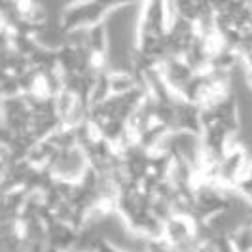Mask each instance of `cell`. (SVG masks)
Listing matches in <instances>:
<instances>
[{
  "mask_svg": "<svg viewBox=\"0 0 252 252\" xmlns=\"http://www.w3.org/2000/svg\"><path fill=\"white\" fill-rule=\"evenodd\" d=\"M177 122L175 131H189L203 135V118H201V104L193 101H188L184 97H177Z\"/></svg>",
  "mask_w": 252,
  "mask_h": 252,
  "instance_id": "obj_1",
  "label": "cell"
},
{
  "mask_svg": "<svg viewBox=\"0 0 252 252\" xmlns=\"http://www.w3.org/2000/svg\"><path fill=\"white\" fill-rule=\"evenodd\" d=\"M197 235V222L186 215H173L169 220H165L163 239L169 245H177L186 239H191Z\"/></svg>",
  "mask_w": 252,
  "mask_h": 252,
  "instance_id": "obj_2",
  "label": "cell"
},
{
  "mask_svg": "<svg viewBox=\"0 0 252 252\" xmlns=\"http://www.w3.org/2000/svg\"><path fill=\"white\" fill-rule=\"evenodd\" d=\"M80 239V229L68 222H53L48 226V245L55 251H74Z\"/></svg>",
  "mask_w": 252,
  "mask_h": 252,
  "instance_id": "obj_3",
  "label": "cell"
},
{
  "mask_svg": "<svg viewBox=\"0 0 252 252\" xmlns=\"http://www.w3.org/2000/svg\"><path fill=\"white\" fill-rule=\"evenodd\" d=\"M19 95H23L19 78L13 74L2 76V99H12V97H19Z\"/></svg>",
  "mask_w": 252,
  "mask_h": 252,
  "instance_id": "obj_4",
  "label": "cell"
},
{
  "mask_svg": "<svg viewBox=\"0 0 252 252\" xmlns=\"http://www.w3.org/2000/svg\"><path fill=\"white\" fill-rule=\"evenodd\" d=\"M74 252H88V251H74Z\"/></svg>",
  "mask_w": 252,
  "mask_h": 252,
  "instance_id": "obj_5",
  "label": "cell"
}]
</instances>
